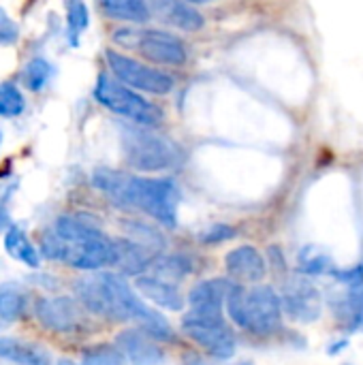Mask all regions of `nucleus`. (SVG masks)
<instances>
[{
	"label": "nucleus",
	"instance_id": "obj_33",
	"mask_svg": "<svg viewBox=\"0 0 363 365\" xmlns=\"http://www.w3.org/2000/svg\"><path fill=\"white\" fill-rule=\"evenodd\" d=\"M240 365H252V364H240Z\"/></svg>",
	"mask_w": 363,
	"mask_h": 365
},
{
	"label": "nucleus",
	"instance_id": "obj_6",
	"mask_svg": "<svg viewBox=\"0 0 363 365\" xmlns=\"http://www.w3.org/2000/svg\"><path fill=\"white\" fill-rule=\"evenodd\" d=\"M96 101L120 118H126L139 126H156L163 122L165 113L158 105L150 103L137 90L124 86L109 73H101L94 86Z\"/></svg>",
	"mask_w": 363,
	"mask_h": 365
},
{
	"label": "nucleus",
	"instance_id": "obj_20",
	"mask_svg": "<svg viewBox=\"0 0 363 365\" xmlns=\"http://www.w3.org/2000/svg\"><path fill=\"white\" fill-rule=\"evenodd\" d=\"M4 248L9 252V257H13L15 261L28 265V267H39L41 265V252L34 248V244L28 240V235L24 233V229L19 227H9L4 233Z\"/></svg>",
	"mask_w": 363,
	"mask_h": 365
},
{
	"label": "nucleus",
	"instance_id": "obj_17",
	"mask_svg": "<svg viewBox=\"0 0 363 365\" xmlns=\"http://www.w3.org/2000/svg\"><path fill=\"white\" fill-rule=\"evenodd\" d=\"M0 357L17 365H49L51 357L41 346L15 340V338H0Z\"/></svg>",
	"mask_w": 363,
	"mask_h": 365
},
{
	"label": "nucleus",
	"instance_id": "obj_27",
	"mask_svg": "<svg viewBox=\"0 0 363 365\" xmlns=\"http://www.w3.org/2000/svg\"><path fill=\"white\" fill-rule=\"evenodd\" d=\"M19 38L17 24L9 17V13L0 6V45H13Z\"/></svg>",
	"mask_w": 363,
	"mask_h": 365
},
{
	"label": "nucleus",
	"instance_id": "obj_5",
	"mask_svg": "<svg viewBox=\"0 0 363 365\" xmlns=\"http://www.w3.org/2000/svg\"><path fill=\"white\" fill-rule=\"evenodd\" d=\"M122 150L126 163L137 171H167L178 167L184 158L175 141L139 124L122 130Z\"/></svg>",
	"mask_w": 363,
	"mask_h": 365
},
{
	"label": "nucleus",
	"instance_id": "obj_34",
	"mask_svg": "<svg viewBox=\"0 0 363 365\" xmlns=\"http://www.w3.org/2000/svg\"><path fill=\"white\" fill-rule=\"evenodd\" d=\"M0 139H2V137H0Z\"/></svg>",
	"mask_w": 363,
	"mask_h": 365
},
{
	"label": "nucleus",
	"instance_id": "obj_24",
	"mask_svg": "<svg viewBox=\"0 0 363 365\" xmlns=\"http://www.w3.org/2000/svg\"><path fill=\"white\" fill-rule=\"evenodd\" d=\"M66 24L68 36L77 38L90 24V13L83 0H66Z\"/></svg>",
	"mask_w": 363,
	"mask_h": 365
},
{
	"label": "nucleus",
	"instance_id": "obj_31",
	"mask_svg": "<svg viewBox=\"0 0 363 365\" xmlns=\"http://www.w3.org/2000/svg\"><path fill=\"white\" fill-rule=\"evenodd\" d=\"M186 2H190V4H205V2H212V0H186Z\"/></svg>",
	"mask_w": 363,
	"mask_h": 365
},
{
	"label": "nucleus",
	"instance_id": "obj_2",
	"mask_svg": "<svg viewBox=\"0 0 363 365\" xmlns=\"http://www.w3.org/2000/svg\"><path fill=\"white\" fill-rule=\"evenodd\" d=\"M92 180L94 186L118 207L139 210L165 227L178 225L180 190L173 180L131 175L116 169H98Z\"/></svg>",
	"mask_w": 363,
	"mask_h": 365
},
{
	"label": "nucleus",
	"instance_id": "obj_15",
	"mask_svg": "<svg viewBox=\"0 0 363 365\" xmlns=\"http://www.w3.org/2000/svg\"><path fill=\"white\" fill-rule=\"evenodd\" d=\"M154 13L167 26L180 28L184 32H199L205 26L203 15L186 0H156Z\"/></svg>",
	"mask_w": 363,
	"mask_h": 365
},
{
	"label": "nucleus",
	"instance_id": "obj_10",
	"mask_svg": "<svg viewBox=\"0 0 363 365\" xmlns=\"http://www.w3.org/2000/svg\"><path fill=\"white\" fill-rule=\"evenodd\" d=\"M280 306L291 319L300 323H312L321 317V293L312 282L295 278L287 282L280 297Z\"/></svg>",
	"mask_w": 363,
	"mask_h": 365
},
{
	"label": "nucleus",
	"instance_id": "obj_11",
	"mask_svg": "<svg viewBox=\"0 0 363 365\" xmlns=\"http://www.w3.org/2000/svg\"><path fill=\"white\" fill-rule=\"evenodd\" d=\"M39 323L56 334H73L81 325V310L71 297H43L34 306Z\"/></svg>",
	"mask_w": 363,
	"mask_h": 365
},
{
	"label": "nucleus",
	"instance_id": "obj_7",
	"mask_svg": "<svg viewBox=\"0 0 363 365\" xmlns=\"http://www.w3.org/2000/svg\"><path fill=\"white\" fill-rule=\"evenodd\" d=\"M105 60H107V66L111 71V75L122 81L124 86L137 90V92H148V94H156V96H165L169 94L173 88H175V81L171 75L150 66V64H143L122 51H116V49H107L105 53Z\"/></svg>",
	"mask_w": 363,
	"mask_h": 365
},
{
	"label": "nucleus",
	"instance_id": "obj_13",
	"mask_svg": "<svg viewBox=\"0 0 363 365\" xmlns=\"http://www.w3.org/2000/svg\"><path fill=\"white\" fill-rule=\"evenodd\" d=\"M118 351L131 365H160L163 353L156 346V340L143 329H126L116 340Z\"/></svg>",
	"mask_w": 363,
	"mask_h": 365
},
{
	"label": "nucleus",
	"instance_id": "obj_4",
	"mask_svg": "<svg viewBox=\"0 0 363 365\" xmlns=\"http://www.w3.org/2000/svg\"><path fill=\"white\" fill-rule=\"evenodd\" d=\"M225 306L231 321L240 329L255 336L274 334L282 321L280 295L265 284H255V287L233 284Z\"/></svg>",
	"mask_w": 363,
	"mask_h": 365
},
{
	"label": "nucleus",
	"instance_id": "obj_9",
	"mask_svg": "<svg viewBox=\"0 0 363 365\" xmlns=\"http://www.w3.org/2000/svg\"><path fill=\"white\" fill-rule=\"evenodd\" d=\"M135 47L139 53L154 62L165 66H182L188 60V47L186 43L165 30H143L135 34Z\"/></svg>",
	"mask_w": 363,
	"mask_h": 365
},
{
	"label": "nucleus",
	"instance_id": "obj_19",
	"mask_svg": "<svg viewBox=\"0 0 363 365\" xmlns=\"http://www.w3.org/2000/svg\"><path fill=\"white\" fill-rule=\"evenodd\" d=\"M98 6L109 19L118 21L143 24L152 17L148 0H98Z\"/></svg>",
	"mask_w": 363,
	"mask_h": 365
},
{
	"label": "nucleus",
	"instance_id": "obj_16",
	"mask_svg": "<svg viewBox=\"0 0 363 365\" xmlns=\"http://www.w3.org/2000/svg\"><path fill=\"white\" fill-rule=\"evenodd\" d=\"M135 289L139 291L141 297L150 299L152 304L171 310V312H180L186 306V299L182 297L180 289L173 287L171 282H165L160 278H152V276H137L135 280Z\"/></svg>",
	"mask_w": 363,
	"mask_h": 365
},
{
	"label": "nucleus",
	"instance_id": "obj_23",
	"mask_svg": "<svg viewBox=\"0 0 363 365\" xmlns=\"http://www.w3.org/2000/svg\"><path fill=\"white\" fill-rule=\"evenodd\" d=\"M26 109L24 94L13 83H0V118H17Z\"/></svg>",
	"mask_w": 363,
	"mask_h": 365
},
{
	"label": "nucleus",
	"instance_id": "obj_22",
	"mask_svg": "<svg viewBox=\"0 0 363 365\" xmlns=\"http://www.w3.org/2000/svg\"><path fill=\"white\" fill-rule=\"evenodd\" d=\"M24 293L15 284H0V319L13 321L24 312Z\"/></svg>",
	"mask_w": 363,
	"mask_h": 365
},
{
	"label": "nucleus",
	"instance_id": "obj_32",
	"mask_svg": "<svg viewBox=\"0 0 363 365\" xmlns=\"http://www.w3.org/2000/svg\"><path fill=\"white\" fill-rule=\"evenodd\" d=\"M58 365H77V364H73V361H68V359H62V361H58Z\"/></svg>",
	"mask_w": 363,
	"mask_h": 365
},
{
	"label": "nucleus",
	"instance_id": "obj_30",
	"mask_svg": "<svg viewBox=\"0 0 363 365\" xmlns=\"http://www.w3.org/2000/svg\"><path fill=\"white\" fill-rule=\"evenodd\" d=\"M359 321L363 323V291L359 293Z\"/></svg>",
	"mask_w": 363,
	"mask_h": 365
},
{
	"label": "nucleus",
	"instance_id": "obj_18",
	"mask_svg": "<svg viewBox=\"0 0 363 365\" xmlns=\"http://www.w3.org/2000/svg\"><path fill=\"white\" fill-rule=\"evenodd\" d=\"M113 244H116V265L124 274L139 276L150 267V252L145 246L133 240H113Z\"/></svg>",
	"mask_w": 363,
	"mask_h": 365
},
{
	"label": "nucleus",
	"instance_id": "obj_12",
	"mask_svg": "<svg viewBox=\"0 0 363 365\" xmlns=\"http://www.w3.org/2000/svg\"><path fill=\"white\" fill-rule=\"evenodd\" d=\"M233 284L235 282L227 278H212V280L199 282L197 287H193L186 299V304L190 306V312L203 314V317H223V308Z\"/></svg>",
	"mask_w": 363,
	"mask_h": 365
},
{
	"label": "nucleus",
	"instance_id": "obj_8",
	"mask_svg": "<svg viewBox=\"0 0 363 365\" xmlns=\"http://www.w3.org/2000/svg\"><path fill=\"white\" fill-rule=\"evenodd\" d=\"M182 331L212 357L229 359L235 353V336L227 327L225 317H203L188 312L182 319Z\"/></svg>",
	"mask_w": 363,
	"mask_h": 365
},
{
	"label": "nucleus",
	"instance_id": "obj_1",
	"mask_svg": "<svg viewBox=\"0 0 363 365\" xmlns=\"http://www.w3.org/2000/svg\"><path fill=\"white\" fill-rule=\"evenodd\" d=\"M75 293L79 302L98 317H107L113 321H133L154 340L171 338V325L167 323V319L150 308L120 274L101 272L81 278L75 284Z\"/></svg>",
	"mask_w": 363,
	"mask_h": 365
},
{
	"label": "nucleus",
	"instance_id": "obj_3",
	"mask_svg": "<svg viewBox=\"0 0 363 365\" xmlns=\"http://www.w3.org/2000/svg\"><path fill=\"white\" fill-rule=\"evenodd\" d=\"M43 255L68 267L98 272L116 265V244L86 216H62L43 237Z\"/></svg>",
	"mask_w": 363,
	"mask_h": 365
},
{
	"label": "nucleus",
	"instance_id": "obj_29",
	"mask_svg": "<svg viewBox=\"0 0 363 365\" xmlns=\"http://www.w3.org/2000/svg\"><path fill=\"white\" fill-rule=\"evenodd\" d=\"M11 227V222H9V214H6V210L0 205V231L2 229H9Z\"/></svg>",
	"mask_w": 363,
	"mask_h": 365
},
{
	"label": "nucleus",
	"instance_id": "obj_28",
	"mask_svg": "<svg viewBox=\"0 0 363 365\" xmlns=\"http://www.w3.org/2000/svg\"><path fill=\"white\" fill-rule=\"evenodd\" d=\"M235 235V229L233 227H227V225H216L212 227L210 231H205L201 235V242L205 244H220V242H227Z\"/></svg>",
	"mask_w": 363,
	"mask_h": 365
},
{
	"label": "nucleus",
	"instance_id": "obj_21",
	"mask_svg": "<svg viewBox=\"0 0 363 365\" xmlns=\"http://www.w3.org/2000/svg\"><path fill=\"white\" fill-rule=\"evenodd\" d=\"M51 73H53V68H51V64H49L47 60L34 58V60H30V62L26 64V68H24V73H21V81H24L26 88L39 92V90H43V88L47 86V81L51 79Z\"/></svg>",
	"mask_w": 363,
	"mask_h": 365
},
{
	"label": "nucleus",
	"instance_id": "obj_14",
	"mask_svg": "<svg viewBox=\"0 0 363 365\" xmlns=\"http://www.w3.org/2000/svg\"><path fill=\"white\" fill-rule=\"evenodd\" d=\"M225 265L227 272L233 280L237 282H261L265 278V259L261 257V252L255 246H240L233 248L227 257H225Z\"/></svg>",
	"mask_w": 363,
	"mask_h": 365
},
{
	"label": "nucleus",
	"instance_id": "obj_26",
	"mask_svg": "<svg viewBox=\"0 0 363 365\" xmlns=\"http://www.w3.org/2000/svg\"><path fill=\"white\" fill-rule=\"evenodd\" d=\"M83 365H124V357L113 346H94L86 351Z\"/></svg>",
	"mask_w": 363,
	"mask_h": 365
},
{
	"label": "nucleus",
	"instance_id": "obj_25",
	"mask_svg": "<svg viewBox=\"0 0 363 365\" xmlns=\"http://www.w3.org/2000/svg\"><path fill=\"white\" fill-rule=\"evenodd\" d=\"M300 269L304 274H325L329 269V257L323 255L319 248L308 246L300 255Z\"/></svg>",
	"mask_w": 363,
	"mask_h": 365
}]
</instances>
